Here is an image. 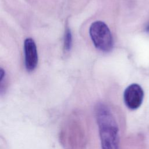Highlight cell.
<instances>
[{
  "label": "cell",
  "instance_id": "6da1fadb",
  "mask_svg": "<svg viewBox=\"0 0 149 149\" xmlns=\"http://www.w3.org/2000/svg\"><path fill=\"white\" fill-rule=\"evenodd\" d=\"M101 149H120V130L113 110L104 102L94 108Z\"/></svg>",
  "mask_w": 149,
  "mask_h": 149
},
{
  "label": "cell",
  "instance_id": "7a4b0ae2",
  "mask_svg": "<svg viewBox=\"0 0 149 149\" xmlns=\"http://www.w3.org/2000/svg\"><path fill=\"white\" fill-rule=\"evenodd\" d=\"M84 119L74 113L66 120L60 132V140L65 149H84L87 143Z\"/></svg>",
  "mask_w": 149,
  "mask_h": 149
},
{
  "label": "cell",
  "instance_id": "3957f363",
  "mask_svg": "<svg viewBox=\"0 0 149 149\" xmlns=\"http://www.w3.org/2000/svg\"><path fill=\"white\" fill-rule=\"evenodd\" d=\"M90 35L95 47L103 52L111 51L113 45L112 34L107 25L101 21L91 24L89 30Z\"/></svg>",
  "mask_w": 149,
  "mask_h": 149
},
{
  "label": "cell",
  "instance_id": "277c9868",
  "mask_svg": "<svg viewBox=\"0 0 149 149\" xmlns=\"http://www.w3.org/2000/svg\"><path fill=\"white\" fill-rule=\"evenodd\" d=\"M144 97V92L137 84L129 85L123 93V100L126 106L130 109L134 110L140 107Z\"/></svg>",
  "mask_w": 149,
  "mask_h": 149
},
{
  "label": "cell",
  "instance_id": "5b68a950",
  "mask_svg": "<svg viewBox=\"0 0 149 149\" xmlns=\"http://www.w3.org/2000/svg\"><path fill=\"white\" fill-rule=\"evenodd\" d=\"M24 51L26 68L28 71H32L36 68L38 63L37 47L32 38H28L25 40Z\"/></svg>",
  "mask_w": 149,
  "mask_h": 149
},
{
  "label": "cell",
  "instance_id": "8992f818",
  "mask_svg": "<svg viewBox=\"0 0 149 149\" xmlns=\"http://www.w3.org/2000/svg\"><path fill=\"white\" fill-rule=\"evenodd\" d=\"M72 42V34L70 30L67 28L66 29V31L65 33L64 37V48L66 51H69L70 49Z\"/></svg>",
  "mask_w": 149,
  "mask_h": 149
},
{
  "label": "cell",
  "instance_id": "52a82bcc",
  "mask_svg": "<svg viewBox=\"0 0 149 149\" xmlns=\"http://www.w3.org/2000/svg\"><path fill=\"white\" fill-rule=\"evenodd\" d=\"M146 31H148V32H149V25L147 27V28H146Z\"/></svg>",
  "mask_w": 149,
  "mask_h": 149
}]
</instances>
